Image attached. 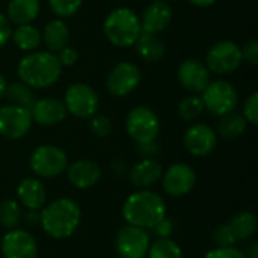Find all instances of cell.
Instances as JSON below:
<instances>
[{
    "label": "cell",
    "instance_id": "1",
    "mask_svg": "<svg viewBox=\"0 0 258 258\" xmlns=\"http://www.w3.org/2000/svg\"><path fill=\"white\" fill-rule=\"evenodd\" d=\"M17 74L32 89H47L60 79L62 65L56 53L35 50L21 57L17 65Z\"/></svg>",
    "mask_w": 258,
    "mask_h": 258
},
{
    "label": "cell",
    "instance_id": "2",
    "mask_svg": "<svg viewBox=\"0 0 258 258\" xmlns=\"http://www.w3.org/2000/svg\"><path fill=\"white\" fill-rule=\"evenodd\" d=\"M122 216L127 224L151 230L163 218H166V204L162 197L153 190L141 189L124 201Z\"/></svg>",
    "mask_w": 258,
    "mask_h": 258
},
{
    "label": "cell",
    "instance_id": "3",
    "mask_svg": "<svg viewBox=\"0 0 258 258\" xmlns=\"http://www.w3.org/2000/svg\"><path fill=\"white\" fill-rule=\"evenodd\" d=\"M82 219L80 207L71 198H59L41 212V227L53 239H67L79 227Z\"/></svg>",
    "mask_w": 258,
    "mask_h": 258
},
{
    "label": "cell",
    "instance_id": "4",
    "mask_svg": "<svg viewBox=\"0 0 258 258\" xmlns=\"http://www.w3.org/2000/svg\"><path fill=\"white\" fill-rule=\"evenodd\" d=\"M103 32L112 45L118 48L133 47L142 33L141 20L133 9L119 6L112 9L106 15L103 23Z\"/></svg>",
    "mask_w": 258,
    "mask_h": 258
},
{
    "label": "cell",
    "instance_id": "5",
    "mask_svg": "<svg viewBox=\"0 0 258 258\" xmlns=\"http://www.w3.org/2000/svg\"><path fill=\"white\" fill-rule=\"evenodd\" d=\"M200 95L203 98L204 109L218 118L236 110L239 103V92L236 86L224 79L213 82L210 80V83Z\"/></svg>",
    "mask_w": 258,
    "mask_h": 258
},
{
    "label": "cell",
    "instance_id": "6",
    "mask_svg": "<svg viewBox=\"0 0 258 258\" xmlns=\"http://www.w3.org/2000/svg\"><path fill=\"white\" fill-rule=\"evenodd\" d=\"M242 48L231 39H222L215 42L206 53V67L210 73L219 76L233 74L242 65Z\"/></svg>",
    "mask_w": 258,
    "mask_h": 258
},
{
    "label": "cell",
    "instance_id": "7",
    "mask_svg": "<svg viewBox=\"0 0 258 258\" xmlns=\"http://www.w3.org/2000/svg\"><path fill=\"white\" fill-rule=\"evenodd\" d=\"M125 130L136 144L153 142L160 133V119L153 109L136 106L127 113Z\"/></svg>",
    "mask_w": 258,
    "mask_h": 258
},
{
    "label": "cell",
    "instance_id": "8",
    "mask_svg": "<svg viewBox=\"0 0 258 258\" xmlns=\"http://www.w3.org/2000/svg\"><path fill=\"white\" fill-rule=\"evenodd\" d=\"M29 166L35 175L41 178H53L65 172L68 157L67 153L56 145H39L32 151Z\"/></svg>",
    "mask_w": 258,
    "mask_h": 258
},
{
    "label": "cell",
    "instance_id": "9",
    "mask_svg": "<svg viewBox=\"0 0 258 258\" xmlns=\"http://www.w3.org/2000/svg\"><path fill=\"white\" fill-rule=\"evenodd\" d=\"M63 104L68 113L80 119H89L98 112L100 97L97 91L88 83L77 82L67 88L63 95Z\"/></svg>",
    "mask_w": 258,
    "mask_h": 258
},
{
    "label": "cell",
    "instance_id": "10",
    "mask_svg": "<svg viewBox=\"0 0 258 258\" xmlns=\"http://www.w3.org/2000/svg\"><path fill=\"white\" fill-rule=\"evenodd\" d=\"M142 80L139 67L133 62L122 60L112 67L106 77V89L112 97L122 98L138 89Z\"/></svg>",
    "mask_w": 258,
    "mask_h": 258
},
{
    "label": "cell",
    "instance_id": "11",
    "mask_svg": "<svg viewBox=\"0 0 258 258\" xmlns=\"http://www.w3.org/2000/svg\"><path fill=\"white\" fill-rule=\"evenodd\" d=\"M32 116L30 110L14 106L5 104L0 107V136L9 141H18L24 138L32 127Z\"/></svg>",
    "mask_w": 258,
    "mask_h": 258
},
{
    "label": "cell",
    "instance_id": "12",
    "mask_svg": "<svg viewBox=\"0 0 258 258\" xmlns=\"http://www.w3.org/2000/svg\"><path fill=\"white\" fill-rule=\"evenodd\" d=\"M115 246L119 257L145 258L150 248V234L144 228L127 224L116 233Z\"/></svg>",
    "mask_w": 258,
    "mask_h": 258
},
{
    "label": "cell",
    "instance_id": "13",
    "mask_svg": "<svg viewBox=\"0 0 258 258\" xmlns=\"http://www.w3.org/2000/svg\"><path fill=\"white\" fill-rule=\"evenodd\" d=\"M197 183V174L187 163H174L162 174L163 190L169 197H184L187 195Z\"/></svg>",
    "mask_w": 258,
    "mask_h": 258
},
{
    "label": "cell",
    "instance_id": "14",
    "mask_svg": "<svg viewBox=\"0 0 258 258\" xmlns=\"http://www.w3.org/2000/svg\"><path fill=\"white\" fill-rule=\"evenodd\" d=\"M177 79L183 89L190 94H201L210 83V71L204 62L189 57L178 65Z\"/></svg>",
    "mask_w": 258,
    "mask_h": 258
},
{
    "label": "cell",
    "instance_id": "15",
    "mask_svg": "<svg viewBox=\"0 0 258 258\" xmlns=\"http://www.w3.org/2000/svg\"><path fill=\"white\" fill-rule=\"evenodd\" d=\"M2 254L5 258H36L38 245L35 237L20 228L9 230L2 239Z\"/></svg>",
    "mask_w": 258,
    "mask_h": 258
},
{
    "label": "cell",
    "instance_id": "16",
    "mask_svg": "<svg viewBox=\"0 0 258 258\" xmlns=\"http://www.w3.org/2000/svg\"><path fill=\"white\" fill-rule=\"evenodd\" d=\"M218 144L216 132L207 124H192L183 136L184 148L197 157L209 156Z\"/></svg>",
    "mask_w": 258,
    "mask_h": 258
},
{
    "label": "cell",
    "instance_id": "17",
    "mask_svg": "<svg viewBox=\"0 0 258 258\" xmlns=\"http://www.w3.org/2000/svg\"><path fill=\"white\" fill-rule=\"evenodd\" d=\"M141 27L142 32L159 35L163 30H166L172 21V8L168 2L163 0H153L148 3L142 12Z\"/></svg>",
    "mask_w": 258,
    "mask_h": 258
},
{
    "label": "cell",
    "instance_id": "18",
    "mask_svg": "<svg viewBox=\"0 0 258 258\" xmlns=\"http://www.w3.org/2000/svg\"><path fill=\"white\" fill-rule=\"evenodd\" d=\"M67 113L68 112L65 109L63 101L53 98V97L35 100L33 106L30 107L32 121L39 125H45V127L60 124L67 118Z\"/></svg>",
    "mask_w": 258,
    "mask_h": 258
},
{
    "label": "cell",
    "instance_id": "19",
    "mask_svg": "<svg viewBox=\"0 0 258 258\" xmlns=\"http://www.w3.org/2000/svg\"><path fill=\"white\" fill-rule=\"evenodd\" d=\"M67 178L71 186L77 189H89L95 186L101 178V168L98 163L82 159L76 160L70 166H67Z\"/></svg>",
    "mask_w": 258,
    "mask_h": 258
},
{
    "label": "cell",
    "instance_id": "20",
    "mask_svg": "<svg viewBox=\"0 0 258 258\" xmlns=\"http://www.w3.org/2000/svg\"><path fill=\"white\" fill-rule=\"evenodd\" d=\"M162 174H163L162 165L156 159L144 157L142 160H139L138 163L133 165L128 177L135 187L147 189V187L156 184L162 178Z\"/></svg>",
    "mask_w": 258,
    "mask_h": 258
},
{
    "label": "cell",
    "instance_id": "21",
    "mask_svg": "<svg viewBox=\"0 0 258 258\" xmlns=\"http://www.w3.org/2000/svg\"><path fill=\"white\" fill-rule=\"evenodd\" d=\"M17 197L27 210H39L47 201V192L44 184L38 178L27 177L20 181L17 187Z\"/></svg>",
    "mask_w": 258,
    "mask_h": 258
},
{
    "label": "cell",
    "instance_id": "22",
    "mask_svg": "<svg viewBox=\"0 0 258 258\" xmlns=\"http://www.w3.org/2000/svg\"><path fill=\"white\" fill-rule=\"evenodd\" d=\"M133 47L136 50V54L142 60L150 62V63H156V62L162 60L166 54V45H165L163 39L154 33L142 32Z\"/></svg>",
    "mask_w": 258,
    "mask_h": 258
},
{
    "label": "cell",
    "instance_id": "23",
    "mask_svg": "<svg viewBox=\"0 0 258 258\" xmlns=\"http://www.w3.org/2000/svg\"><path fill=\"white\" fill-rule=\"evenodd\" d=\"M41 36H42V44L47 47V51L57 53L63 47L68 45L70 29L62 18H56V20L45 23V26L41 32Z\"/></svg>",
    "mask_w": 258,
    "mask_h": 258
},
{
    "label": "cell",
    "instance_id": "24",
    "mask_svg": "<svg viewBox=\"0 0 258 258\" xmlns=\"http://www.w3.org/2000/svg\"><path fill=\"white\" fill-rule=\"evenodd\" d=\"M39 0H11L6 9V18L11 24H32L39 15Z\"/></svg>",
    "mask_w": 258,
    "mask_h": 258
},
{
    "label": "cell",
    "instance_id": "25",
    "mask_svg": "<svg viewBox=\"0 0 258 258\" xmlns=\"http://www.w3.org/2000/svg\"><path fill=\"white\" fill-rule=\"evenodd\" d=\"M11 39L21 51H26V53L38 50L42 42L41 30L35 27L33 24H18L12 30Z\"/></svg>",
    "mask_w": 258,
    "mask_h": 258
},
{
    "label": "cell",
    "instance_id": "26",
    "mask_svg": "<svg viewBox=\"0 0 258 258\" xmlns=\"http://www.w3.org/2000/svg\"><path fill=\"white\" fill-rule=\"evenodd\" d=\"M246 127H248V122L243 118V115L233 110L219 118L216 135H219L224 139H236L245 133Z\"/></svg>",
    "mask_w": 258,
    "mask_h": 258
},
{
    "label": "cell",
    "instance_id": "27",
    "mask_svg": "<svg viewBox=\"0 0 258 258\" xmlns=\"http://www.w3.org/2000/svg\"><path fill=\"white\" fill-rule=\"evenodd\" d=\"M5 98L9 101V104L20 106V107L27 109V110H30V107L33 106V103L36 100L33 89L30 86H27L26 83H23L21 80L8 83Z\"/></svg>",
    "mask_w": 258,
    "mask_h": 258
},
{
    "label": "cell",
    "instance_id": "28",
    "mask_svg": "<svg viewBox=\"0 0 258 258\" xmlns=\"http://www.w3.org/2000/svg\"><path fill=\"white\" fill-rule=\"evenodd\" d=\"M237 240H248L257 231V218L251 212H240L228 222Z\"/></svg>",
    "mask_w": 258,
    "mask_h": 258
},
{
    "label": "cell",
    "instance_id": "29",
    "mask_svg": "<svg viewBox=\"0 0 258 258\" xmlns=\"http://www.w3.org/2000/svg\"><path fill=\"white\" fill-rule=\"evenodd\" d=\"M204 103L200 94H189L178 103V115L184 121H197L204 113Z\"/></svg>",
    "mask_w": 258,
    "mask_h": 258
},
{
    "label": "cell",
    "instance_id": "30",
    "mask_svg": "<svg viewBox=\"0 0 258 258\" xmlns=\"http://www.w3.org/2000/svg\"><path fill=\"white\" fill-rule=\"evenodd\" d=\"M148 258H181L183 252L177 242H174L169 237L157 239L147 252Z\"/></svg>",
    "mask_w": 258,
    "mask_h": 258
},
{
    "label": "cell",
    "instance_id": "31",
    "mask_svg": "<svg viewBox=\"0 0 258 258\" xmlns=\"http://www.w3.org/2000/svg\"><path fill=\"white\" fill-rule=\"evenodd\" d=\"M21 209L20 204L14 200H5L0 203V224L8 228V230H14L18 227V224L21 222Z\"/></svg>",
    "mask_w": 258,
    "mask_h": 258
},
{
    "label": "cell",
    "instance_id": "32",
    "mask_svg": "<svg viewBox=\"0 0 258 258\" xmlns=\"http://www.w3.org/2000/svg\"><path fill=\"white\" fill-rule=\"evenodd\" d=\"M83 0H48V6L51 12L57 18H70L79 12Z\"/></svg>",
    "mask_w": 258,
    "mask_h": 258
},
{
    "label": "cell",
    "instance_id": "33",
    "mask_svg": "<svg viewBox=\"0 0 258 258\" xmlns=\"http://www.w3.org/2000/svg\"><path fill=\"white\" fill-rule=\"evenodd\" d=\"M89 130L97 138H107V136H110V133L113 130L112 119L106 115L95 113L89 118Z\"/></svg>",
    "mask_w": 258,
    "mask_h": 258
},
{
    "label": "cell",
    "instance_id": "34",
    "mask_svg": "<svg viewBox=\"0 0 258 258\" xmlns=\"http://www.w3.org/2000/svg\"><path fill=\"white\" fill-rule=\"evenodd\" d=\"M213 240L219 248H227V246H234V243L237 242L231 227L228 224H221L213 234Z\"/></svg>",
    "mask_w": 258,
    "mask_h": 258
},
{
    "label": "cell",
    "instance_id": "35",
    "mask_svg": "<svg viewBox=\"0 0 258 258\" xmlns=\"http://www.w3.org/2000/svg\"><path fill=\"white\" fill-rule=\"evenodd\" d=\"M242 115H243V118L246 119V122L248 124H251V125H257L258 124V92H252L248 98H246V101H245V104H243V110H242Z\"/></svg>",
    "mask_w": 258,
    "mask_h": 258
},
{
    "label": "cell",
    "instance_id": "36",
    "mask_svg": "<svg viewBox=\"0 0 258 258\" xmlns=\"http://www.w3.org/2000/svg\"><path fill=\"white\" fill-rule=\"evenodd\" d=\"M204 258H248L246 254L237 248H233V246H227V248H216V249H212L206 254Z\"/></svg>",
    "mask_w": 258,
    "mask_h": 258
},
{
    "label": "cell",
    "instance_id": "37",
    "mask_svg": "<svg viewBox=\"0 0 258 258\" xmlns=\"http://www.w3.org/2000/svg\"><path fill=\"white\" fill-rule=\"evenodd\" d=\"M242 48V59L248 62L249 65H257L258 63V41L251 39L248 41Z\"/></svg>",
    "mask_w": 258,
    "mask_h": 258
},
{
    "label": "cell",
    "instance_id": "38",
    "mask_svg": "<svg viewBox=\"0 0 258 258\" xmlns=\"http://www.w3.org/2000/svg\"><path fill=\"white\" fill-rule=\"evenodd\" d=\"M56 56H57V59H59L62 68H63V67H73V65L77 63V60H79V53H77V50L73 48V47H70V45L63 47L60 51H57Z\"/></svg>",
    "mask_w": 258,
    "mask_h": 258
},
{
    "label": "cell",
    "instance_id": "39",
    "mask_svg": "<svg viewBox=\"0 0 258 258\" xmlns=\"http://www.w3.org/2000/svg\"><path fill=\"white\" fill-rule=\"evenodd\" d=\"M153 234L157 237V239H165V237H169L171 233H172V222L166 218H163L159 224H156L153 228H151Z\"/></svg>",
    "mask_w": 258,
    "mask_h": 258
},
{
    "label": "cell",
    "instance_id": "40",
    "mask_svg": "<svg viewBox=\"0 0 258 258\" xmlns=\"http://www.w3.org/2000/svg\"><path fill=\"white\" fill-rule=\"evenodd\" d=\"M11 33H12V26L6 18V15L0 12V48L5 47L6 42L11 39Z\"/></svg>",
    "mask_w": 258,
    "mask_h": 258
},
{
    "label": "cell",
    "instance_id": "41",
    "mask_svg": "<svg viewBox=\"0 0 258 258\" xmlns=\"http://www.w3.org/2000/svg\"><path fill=\"white\" fill-rule=\"evenodd\" d=\"M136 145H138L139 153H141L144 157H153V156H156V154H157V151H159L156 141H153V142H147V144H136Z\"/></svg>",
    "mask_w": 258,
    "mask_h": 258
},
{
    "label": "cell",
    "instance_id": "42",
    "mask_svg": "<svg viewBox=\"0 0 258 258\" xmlns=\"http://www.w3.org/2000/svg\"><path fill=\"white\" fill-rule=\"evenodd\" d=\"M21 219H24V222L30 227H35L39 224L41 221V213H38V210H27V213L24 216H21Z\"/></svg>",
    "mask_w": 258,
    "mask_h": 258
},
{
    "label": "cell",
    "instance_id": "43",
    "mask_svg": "<svg viewBox=\"0 0 258 258\" xmlns=\"http://www.w3.org/2000/svg\"><path fill=\"white\" fill-rule=\"evenodd\" d=\"M187 2L194 6H198V8H209V6L215 5L218 0H187Z\"/></svg>",
    "mask_w": 258,
    "mask_h": 258
},
{
    "label": "cell",
    "instance_id": "44",
    "mask_svg": "<svg viewBox=\"0 0 258 258\" xmlns=\"http://www.w3.org/2000/svg\"><path fill=\"white\" fill-rule=\"evenodd\" d=\"M6 86H8V82L5 79V76L0 73V100L5 98V92H6Z\"/></svg>",
    "mask_w": 258,
    "mask_h": 258
},
{
    "label": "cell",
    "instance_id": "45",
    "mask_svg": "<svg viewBox=\"0 0 258 258\" xmlns=\"http://www.w3.org/2000/svg\"><path fill=\"white\" fill-rule=\"evenodd\" d=\"M248 258H258V245L257 243H252V246L249 248V252L246 254Z\"/></svg>",
    "mask_w": 258,
    "mask_h": 258
},
{
    "label": "cell",
    "instance_id": "46",
    "mask_svg": "<svg viewBox=\"0 0 258 258\" xmlns=\"http://www.w3.org/2000/svg\"><path fill=\"white\" fill-rule=\"evenodd\" d=\"M163 2H169V0H163Z\"/></svg>",
    "mask_w": 258,
    "mask_h": 258
},
{
    "label": "cell",
    "instance_id": "47",
    "mask_svg": "<svg viewBox=\"0 0 258 258\" xmlns=\"http://www.w3.org/2000/svg\"><path fill=\"white\" fill-rule=\"evenodd\" d=\"M118 258H125V257H118Z\"/></svg>",
    "mask_w": 258,
    "mask_h": 258
}]
</instances>
